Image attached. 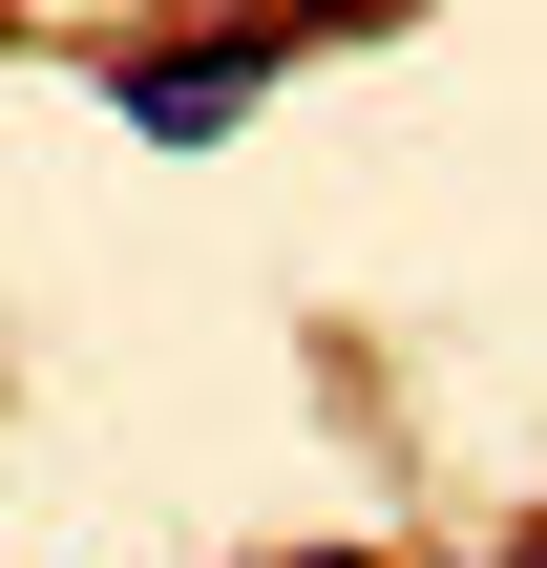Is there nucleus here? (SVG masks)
I'll use <instances>...</instances> for the list:
<instances>
[{
	"mask_svg": "<svg viewBox=\"0 0 547 568\" xmlns=\"http://www.w3.org/2000/svg\"><path fill=\"white\" fill-rule=\"evenodd\" d=\"M253 84H274V42H169V63H105V126H148V148H211Z\"/></svg>",
	"mask_w": 547,
	"mask_h": 568,
	"instance_id": "1",
	"label": "nucleus"
}]
</instances>
